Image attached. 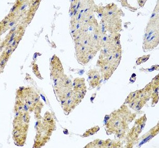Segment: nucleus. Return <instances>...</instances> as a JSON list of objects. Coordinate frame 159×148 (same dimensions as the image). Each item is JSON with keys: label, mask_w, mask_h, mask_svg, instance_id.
I'll return each mask as SVG.
<instances>
[{"label": "nucleus", "mask_w": 159, "mask_h": 148, "mask_svg": "<svg viewBox=\"0 0 159 148\" xmlns=\"http://www.w3.org/2000/svg\"><path fill=\"white\" fill-rule=\"evenodd\" d=\"M81 100H80L76 97V95L73 92L72 95L70 98L67 99L66 103L63 105L65 112H68L69 113L71 112L72 109L75 108V107H76V105L81 102Z\"/></svg>", "instance_id": "obj_3"}, {"label": "nucleus", "mask_w": 159, "mask_h": 148, "mask_svg": "<svg viewBox=\"0 0 159 148\" xmlns=\"http://www.w3.org/2000/svg\"><path fill=\"white\" fill-rule=\"evenodd\" d=\"M99 128L98 127H95L92 129L89 130L88 131H87V132L85 133V134L83 135V136H88L92 134H94L96 132H97L98 130H99Z\"/></svg>", "instance_id": "obj_8"}, {"label": "nucleus", "mask_w": 159, "mask_h": 148, "mask_svg": "<svg viewBox=\"0 0 159 148\" xmlns=\"http://www.w3.org/2000/svg\"><path fill=\"white\" fill-rule=\"evenodd\" d=\"M106 141H102L100 140H97L87 145L86 148H105Z\"/></svg>", "instance_id": "obj_6"}, {"label": "nucleus", "mask_w": 159, "mask_h": 148, "mask_svg": "<svg viewBox=\"0 0 159 148\" xmlns=\"http://www.w3.org/2000/svg\"><path fill=\"white\" fill-rule=\"evenodd\" d=\"M74 91L76 93H81L84 95L86 92V86L84 79L83 78H76L74 81Z\"/></svg>", "instance_id": "obj_5"}, {"label": "nucleus", "mask_w": 159, "mask_h": 148, "mask_svg": "<svg viewBox=\"0 0 159 148\" xmlns=\"http://www.w3.org/2000/svg\"><path fill=\"white\" fill-rule=\"evenodd\" d=\"M76 55L79 62L84 64L91 60L97 53V51L93 47L82 45L76 48Z\"/></svg>", "instance_id": "obj_1"}, {"label": "nucleus", "mask_w": 159, "mask_h": 148, "mask_svg": "<svg viewBox=\"0 0 159 148\" xmlns=\"http://www.w3.org/2000/svg\"><path fill=\"white\" fill-rule=\"evenodd\" d=\"M149 57H150V55H144L143 57H140V58H139L137 61V65H139L140 64L145 62L146 61L149 59Z\"/></svg>", "instance_id": "obj_9"}, {"label": "nucleus", "mask_w": 159, "mask_h": 148, "mask_svg": "<svg viewBox=\"0 0 159 148\" xmlns=\"http://www.w3.org/2000/svg\"><path fill=\"white\" fill-rule=\"evenodd\" d=\"M159 43V32H157L150 38L144 41V48L150 50L155 48Z\"/></svg>", "instance_id": "obj_2"}, {"label": "nucleus", "mask_w": 159, "mask_h": 148, "mask_svg": "<svg viewBox=\"0 0 159 148\" xmlns=\"http://www.w3.org/2000/svg\"><path fill=\"white\" fill-rule=\"evenodd\" d=\"M44 121L47 124L50 125L51 127H54V120L52 115L50 113L47 112L44 116Z\"/></svg>", "instance_id": "obj_7"}, {"label": "nucleus", "mask_w": 159, "mask_h": 148, "mask_svg": "<svg viewBox=\"0 0 159 148\" xmlns=\"http://www.w3.org/2000/svg\"><path fill=\"white\" fill-rule=\"evenodd\" d=\"M88 81H89L91 87L93 88H95L100 84L101 80L100 75L98 71L94 70H91L88 73Z\"/></svg>", "instance_id": "obj_4"}]
</instances>
